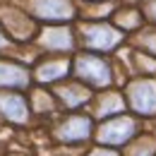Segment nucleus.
I'll list each match as a JSON object with an SVG mask.
<instances>
[{
    "label": "nucleus",
    "instance_id": "f257e3e1",
    "mask_svg": "<svg viewBox=\"0 0 156 156\" xmlns=\"http://www.w3.org/2000/svg\"><path fill=\"white\" fill-rule=\"evenodd\" d=\"M122 39H125V31L113 24H106V22L82 27V41L89 51H113Z\"/></svg>",
    "mask_w": 156,
    "mask_h": 156
},
{
    "label": "nucleus",
    "instance_id": "f03ea898",
    "mask_svg": "<svg viewBox=\"0 0 156 156\" xmlns=\"http://www.w3.org/2000/svg\"><path fill=\"white\" fill-rule=\"evenodd\" d=\"M75 75L94 87H108L111 84V65L98 55L84 53L75 60Z\"/></svg>",
    "mask_w": 156,
    "mask_h": 156
},
{
    "label": "nucleus",
    "instance_id": "7ed1b4c3",
    "mask_svg": "<svg viewBox=\"0 0 156 156\" xmlns=\"http://www.w3.org/2000/svg\"><path fill=\"white\" fill-rule=\"evenodd\" d=\"M0 22H2L5 31L12 39L24 41V39H31L36 34V22L31 20L27 12H22V10H12V7L0 10Z\"/></svg>",
    "mask_w": 156,
    "mask_h": 156
},
{
    "label": "nucleus",
    "instance_id": "20e7f679",
    "mask_svg": "<svg viewBox=\"0 0 156 156\" xmlns=\"http://www.w3.org/2000/svg\"><path fill=\"white\" fill-rule=\"evenodd\" d=\"M127 96L137 113H144V115L156 113V82H151V79L132 82L127 87Z\"/></svg>",
    "mask_w": 156,
    "mask_h": 156
},
{
    "label": "nucleus",
    "instance_id": "39448f33",
    "mask_svg": "<svg viewBox=\"0 0 156 156\" xmlns=\"http://www.w3.org/2000/svg\"><path fill=\"white\" fill-rule=\"evenodd\" d=\"M31 12L46 22H70L75 17V5L70 0H34Z\"/></svg>",
    "mask_w": 156,
    "mask_h": 156
},
{
    "label": "nucleus",
    "instance_id": "423d86ee",
    "mask_svg": "<svg viewBox=\"0 0 156 156\" xmlns=\"http://www.w3.org/2000/svg\"><path fill=\"white\" fill-rule=\"evenodd\" d=\"M135 135V120L132 118H115L111 122H106L98 132V142L106 144H122Z\"/></svg>",
    "mask_w": 156,
    "mask_h": 156
},
{
    "label": "nucleus",
    "instance_id": "0eeeda50",
    "mask_svg": "<svg viewBox=\"0 0 156 156\" xmlns=\"http://www.w3.org/2000/svg\"><path fill=\"white\" fill-rule=\"evenodd\" d=\"M39 43L46 48V51H58V53H65V51H72L75 48V36L67 27H51L41 34Z\"/></svg>",
    "mask_w": 156,
    "mask_h": 156
},
{
    "label": "nucleus",
    "instance_id": "6e6552de",
    "mask_svg": "<svg viewBox=\"0 0 156 156\" xmlns=\"http://www.w3.org/2000/svg\"><path fill=\"white\" fill-rule=\"evenodd\" d=\"M89 130H91L89 118L75 115V118H67V120L60 125L58 137L65 139V142H79V139H87V137H89Z\"/></svg>",
    "mask_w": 156,
    "mask_h": 156
},
{
    "label": "nucleus",
    "instance_id": "1a4fd4ad",
    "mask_svg": "<svg viewBox=\"0 0 156 156\" xmlns=\"http://www.w3.org/2000/svg\"><path fill=\"white\" fill-rule=\"evenodd\" d=\"M0 113L12 122H24L27 120V101L17 94H0Z\"/></svg>",
    "mask_w": 156,
    "mask_h": 156
},
{
    "label": "nucleus",
    "instance_id": "9d476101",
    "mask_svg": "<svg viewBox=\"0 0 156 156\" xmlns=\"http://www.w3.org/2000/svg\"><path fill=\"white\" fill-rule=\"evenodd\" d=\"M29 75L15 62H0V87H27Z\"/></svg>",
    "mask_w": 156,
    "mask_h": 156
},
{
    "label": "nucleus",
    "instance_id": "9b49d317",
    "mask_svg": "<svg viewBox=\"0 0 156 156\" xmlns=\"http://www.w3.org/2000/svg\"><path fill=\"white\" fill-rule=\"evenodd\" d=\"M67 72H70V62L67 60H48V62L39 65L36 79L39 82H55V79L65 77Z\"/></svg>",
    "mask_w": 156,
    "mask_h": 156
},
{
    "label": "nucleus",
    "instance_id": "f8f14e48",
    "mask_svg": "<svg viewBox=\"0 0 156 156\" xmlns=\"http://www.w3.org/2000/svg\"><path fill=\"white\" fill-rule=\"evenodd\" d=\"M142 20H144V12H139V10H118L115 15H113V24H115L118 29H122V31H135L142 27Z\"/></svg>",
    "mask_w": 156,
    "mask_h": 156
},
{
    "label": "nucleus",
    "instance_id": "ddd939ff",
    "mask_svg": "<svg viewBox=\"0 0 156 156\" xmlns=\"http://www.w3.org/2000/svg\"><path fill=\"white\" fill-rule=\"evenodd\" d=\"M55 91H58V96L62 98V103L70 106V108H75V106L84 103V101L89 98V89H87V87H79V84L60 87V89H55Z\"/></svg>",
    "mask_w": 156,
    "mask_h": 156
},
{
    "label": "nucleus",
    "instance_id": "4468645a",
    "mask_svg": "<svg viewBox=\"0 0 156 156\" xmlns=\"http://www.w3.org/2000/svg\"><path fill=\"white\" fill-rule=\"evenodd\" d=\"M125 108V103H122V96H118V94H106V96L101 98V103H98V115H113V113H120Z\"/></svg>",
    "mask_w": 156,
    "mask_h": 156
},
{
    "label": "nucleus",
    "instance_id": "2eb2a0df",
    "mask_svg": "<svg viewBox=\"0 0 156 156\" xmlns=\"http://www.w3.org/2000/svg\"><path fill=\"white\" fill-rule=\"evenodd\" d=\"M137 41H139V46H142L147 53H151L156 58V31H151V29H149V31H142Z\"/></svg>",
    "mask_w": 156,
    "mask_h": 156
},
{
    "label": "nucleus",
    "instance_id": "dca6fc26",
    "mask_svg": "<svg viewBox=\"0 0 156 156\" xmlns=\"http://www.w3.org/2000/svg\"><path fill=\"white\" fill-rule=\"evenodd\" d=\"M34 106H36V111H51L53 101H51V96H46L43 91H36L34 94Z\"/></svg>",
    "mask_w": 156,
    "mask_h": 156
},
{
    "label": "nucleus",
    "instance_id": "f3484780",
    "mask_svg": "<svg viewBox=\"0 0 156 156\" xmlns=\"http://www.w3.org/2000/svg\"><path fill=\"white\" fill-rule=\"evenodd\" d=\"M151 151H154L151 142H144V144H135V147L130 149V154H127V156H151Z\"/></svg>",
    "mask_w": 156,
    "mask_h": 156
},
{
    "label": "nucleus",
    "instance_id": "a211bd4d",
    "mask_svg": "<svg viewBox=\"0 0 156 156\" xmlns=\"http://www.w3.org/2000/svg\"><path fill=\"white\" fill-rule=\"evenodd\" d=\"M108 12H113V2H106L103 7H94V10H87L84 17H106Z\"/></svg>",
    "mask_w": 156,
    "mask_h": 156
},
{
    "label": "nucleus",
    "instance_id": "6ab92c4d",
    "mask_svg": "<svg viewBox=\"0 0 156 156\" xmlns=\"http://www.w3.org/2000/svg\"><path fill=\"white\" fill-rule=\"evenodd\" d=\"M142 12H144V17H147L149 22H154V24H156V0H147Z\"/></svg>",
    "mask_w": 156,
    "mask_h": 156
},
{
    "label": "nucleus",
    "instance_id": "aec40b11",
    "mask_svg": "<svg viewBox=\"0 0 156 156\" xmlns=\"http://www.w3.org/2000/svg\"><path fill=\"white\" fill-rule=\"evenodd\" d=\"M91 156H118L115 151H106V149H98V151H94Z\"/></svg>",
    "mask_w": 156,
    "mask_h": 156
},
{
    "label": "nucleus",
    "instance_id": "412c9836",
    "mask_svg": "<svg viewBox=\"0 0 156 156\" xmlns=\"http://www.w3.org/2000/svg\"><path fill=\"white\" fill-rule=\"evenodd\" d=\"M7 46V36H2V31H0V48H5Z\"/></svg>",
    "mask_w": 156,
    "mask_h": 156
}]
</instances>
